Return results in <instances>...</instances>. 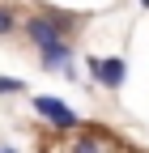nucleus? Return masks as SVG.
Listing matches in <instances>:
<instances>
[{
    "label": "nucleus",
    "instance_id": "obj_3",
    "mask_svg": "<svg viewBox=\"0 0 149 153\" xmlns=\"http://www.w3.org/2000/svg\"><path fill=\"white\" fill-rule=\"evenodd\" d=\"M34 115H43L51 128H64V132H77L81 128V115L72 111L64 98H51V94H34Z\"/></svg>",
    "mask_w": 149,
    "mask_h": 153
},
{
    "label": "nucleus",
    "instance_id": "obj_1",
    "mask_svg": "<svg viewBox=\"0 0 149 153\" xmlns=\"http://www.w3.org/2000/svg\"><path fill=\"white\" fill-rule=\"evenodd\" d=\"M77 26H81V17L43 9V13H30L26 22H22V34H26V43H30L34 51H43V47H51V43H60V38H72Z\"/></svg>",
    "mask_w": 149,
    "mask_h": 153
},
{
    "label": "nucleus",
    "instance_id": "obj_2",
    "mask_svg": "<svg viewBox=\"0 0 149 153\" xmlns=\"http://www.w3.org/2000/svg\"><path fill=\"white\" fill-rule=\"evenodd\" d=\"M85 68L102 89H119L128 81V60L124 55H85Z\"/></svg>",
    "mask_w": 149,
    "mask_h": 153
},
{
    "label": "nucleus",
    "instance_id": "obj_6",
    "mask_svg": "<svg viewBox=\"0 0 149 153\" xmlns=\"http://www.w3.org/2000/svg\"><path fill=\"white\" fill-rule=\"evenodd\" d=\"M13 94H26V81H17V76H0V98H13Z\"/></svg>",
    "mask_w": 149,
    "mask_h": 153
},
{
    "label": "nucleus",
    "instance_id": "obj_5",
    "mask_svg": "<svg viewBox=\"0 0 149 153\" xmlns=\"http://www.w3.org/2000/svg\"><path fill=\"white\" fill-rule=\"evenodd\" d=\"M13 34H17V9L0 4V38H13Z\"/></svg>",
    "mask_w": 149,
    "mask_h": 153
},
{
    "label": "nucleus",
    "instance_id": "obj_7",
    "mask_svg": "<svg viewBox=\"0 0 149 153\" xmlns=\"http://www.w3.org/2000/svg\"><path fill=\"white\" fill-rule=\"evenodd\" d=\"M141 9H149V0H141Z\"/></svg>",
    "mask_w": 149,
    "mask_h": 153
},
{
    "label": "nucleus",
    "instance_id": "obj_4",
    "mask_svg": "<svg viewBox=\"0 0 149 153\" xmlns=\"http://www.w3.org/2000/svg\"><path fill=\"white\" fill-rule=\"evenodd\" d=\"M72 38H60V43H51V47H43L39 51V64L47 68V72H64V76H72Z\"/></svg>",
    "mask_w": 149,
    "mask_h": 153
}]
</instances>
